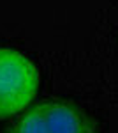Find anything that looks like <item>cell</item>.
<instances>
[{
    "instance_id": "obj_1",
    "label": "cell",
    "mask_w": 118,
    "mask_h": 133,
    "mask_svg": "<svg viewBox=\"0 0 118 133\" xmlns=\"http://www.w3.org/2000/svg\"><path fill=\"white\" fill-rule=\"evenodd\" d=\"M39 87V71L23 53L0 48V117L21 112Z\"/></svg>"
},
{
    "instance_id": "obj_2",
    "label": "cell",
    "mask_w": 118,
    "mask_h": 133,
    "mask_svg": "<svg viewBox=\"0 0 118 133\" xmlns=\"http://www.w3.org/2000/svg\"><path fill=\"white\" fill-rule=\"evenodd\" d=\"M5 133H99L88 114L67 101H44L14 121Z\"/></svg>"
}]
</instances>
